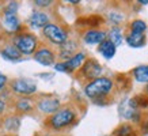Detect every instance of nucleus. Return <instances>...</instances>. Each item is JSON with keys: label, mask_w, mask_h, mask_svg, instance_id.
<instances>
[{"label": "nucleus", "mask_w": 148, "mask_h": 136, "mask_svg": "<svg viewBox=\"0 0 148 136\" xmlns=\"http://www.w3.org/2000/svg\"><path fill=\"white\" fill-rule=\"evenodd\" d=\"M139 3H140V4H143V5H147V4H148V0H145V1H143V0H140Z\"/></svg>", "instance_id": "nucleus-28"}, {"label": "nucleus", "mask_w": 148, "mask_h": 136, "mask_svg": "<svg viewBox=\"0 0 148 136\" xmlns=\"http://www.w3.org/2000/svg\"><path fill=\"white\" fill-rule=\"evenodd\" d=\"M140 135H147L148 133V114H143V118L139 124Z\"/></svg>", "instance_id": "nucleus-24"}, {"label": "nucleus", "mask_w": 148, "mask_h": 136, "mask_svg": "<svg viewBox=\"0 0 148 136\" xmlns=\"http://www.w3.org/2000/svg\"><path fill=\"white\" fill-rule=\"evenodd\" d=\"M86 60H87V56H86L84 52H77L75 56H72L71 59L65 61L68 73H73L76 71H79L83 67V64L86 63Z\"/></svg>", "instance_id": "nucleus-12"}, {"label": "nucleus", "mask_w": 148, "mask_h": 136, "mask_svg": "<svg viewBox=\"0 0 148 136\" xmlns=\"http://www.w3.org/2000/svg\"><path fill=\"white\" fill-rule=\"evenodd\" d=\"M148 30L147 22L143 19H133L129 23V32L132 33H139V34H145V32Z\"/></svg>", "instance_id": "nucleus-21"}, {"label": "nucleus", "mask_w": 148, "mask_h": 136, "mask_svg": "<svg viewBox=\"0 0 148 136\" xmlns=\"http://www.w3.org/2000/svg\"><path fill=\"white\" fill-rule=\"evenodd\" d=\"M3 124H4V128L8 132H16L19 125H21V120H19L16 116H8V117L3 121Z\"/></svg>", "instance_id": "nucleus-22"}, {"label": "nucleus", "mask_w": 148, "mask_h": 136, "mask_svg": "<svg viewBox=\"0 0 148 136\" xmlns=\"http://www.w3.org/2000/svg\"><path fill=\"white\" fill-rule=\"evenodd\" d=\"M112 136H140L139 128H136L132 124H121L113 131Z\"/></svg>", "instance_id": "nucleus-17"}, {"label": "nucleus", "mask_w": 148, "mask_h": 136, "mask_svg": "<svg viewBox=\"0 0 148 136\" xmlns=\"http://www.w3.org/2000/svg\"><path fill=\"white\" fill-rule=\"evenodd\" d=\"M7 83H8V78L5 76L4 73H0V93L5 89Z\"/></svg>", "instance_id": "nucleus-26"}, {"label": "nucleus", "mask_w": 148, "mask_h": 136, "mask_svg": "<svg viewBox=\"0 0 148 136\" xmlns=\"http://www.w3.org/2000/svg\"><path fill=\"white\" fill-rule=\"evenodd\" d=\"M144 94H145V95H147V97H148V84H147V86H145V89H144Z\"/></svg>", "instance_id": "nucleus-29"}, {"label": "nucleus", "mask_w": 148, "mask_h": 136, "mask_svg": "<svg viewBox=\"0 0 148 136\" xmlns=\"http://www.w3.org/2000/svg\"><path fill=\"white\" fill-rule=\"evenodd\" d=\"M34 105L36 104L30 97H19L18 100L15 101V110H16V113L21 114L30 113L34 109Z\"/></svg>", "instance_id": "nucleus-15"}, {"label": "nucleus", "mask_w": 148, "mask_h": 136, "mask_svg": "<svg viewBox=\"0 0 148 136\" xmlns=\"http://www.w3.org/2000/svg\"><path fill=\"white\" fill-rule=\"evenodd\" d=\"M108 19L114 26L118 27V25H121V23L125 21V15L121 12H118V11H110V12L108 14Z\"/></svg>", "instance_id": "nucleus-23"}, {"label": "nucleus", "mask_w": 148, "mask_h": 136, "mask_svg": "<svg viewBox=\"0 0 148 136\" xmlns=\"http://www.w3.org/2000/svg\"><path fill=\"white\" fill-rule=\"evenodd\" d=\"M33 57H34V60H36L37 63L42 64L45 67H50V65L56 64V54L48 46H40L38 50L33 54Z\"/></svg>", "instance_id": "nucleus-10"}, {"label": "nucleus", "mask_w": 148, "mask_h": 136, "mask_svg": "<svg viewBox=\"0 0 148 136\" xmlns=\"http://www.w3.org/2000/svg\"><path fill=\"white\" fill-rule=\"evenodd\" d=\"M77 121V112L72 106H63L54 114L49 116L45 120V127L49 131L61 132L67 128L75 125Z\"/></svg>", "instance_id": "nucleus-2"}, {"label": "nucleus", "mask_w": 148, "mask_h": 136, "mask_svg": "<svg viewBox=\"0 0 148 136\" xmlns=\"http://www.w3.org/2000/svg\"><path fill=\"white\" fill-rule=\"evenodd\" d=\"M82 38L87 45H99L105 40H108V32L102 29H87L82 34Z\"/></svg>", "instance_id": "nucleus-9"}, {"label": "nucleus", "mask_w": 148, "mask_h": 136, "mask_svg": "<svg viewBox=\"0 0 148 136\" xmlns=\"http://www.w3.org/2000/svg\"><path fill=\"white\" fill-rule=\"evenodd\" d=\"M102 73H103V67L95 59H87L86 63L83 64V67L79 69V75L88 82L101 78Z\"/></svg>", "instance_id": "nucleus-7"}, {"label": "nucleus", "mask_w": 148, "mask_h": 136, "mask_svg": "<svg viewBox=\"0 0 148 136\" xmlns=\"http://www.w3.org/2000/svg\"><path fill=\"white\" fill-rule=\"evenodd\" d=\"M124 33H122V29L120 26H113L110 30L108 32V40L112 41L113 44L116 46H120L122 44V41H124Z\"/></svg>", "instance_id": "nucleus-20"}, {"label": "nucleus", "mask_w": 148, "mask_h": 136, "mask_svg": "<svg viewBox=\"0 0 148 136\" xmlns=\"http://www.w3.org/2000/svg\"><path fill=\"white\" fill-rule=\"evenodd\" d=\"M7 110V102L3 98H0V114H3Z\"/></svg>", "instance_id": "nucleus-27"}, {"label": "nucleus", "mask_w": 148, "mask_h": 136, "mask_svg": "<svg viewBox=\"0 0 148 136\" xmlns=\"http://www.w3.org/2000/svg\"><path fill=\"white\" fill-rule=\"evenodd\" d=\"M42 34L45 37V40H48L50 44L53 45L61 46L69 40V33L65 27L60 26L57 23H49L42 29Z\"/></svg>", "instance_id": "nucleus-4"}, {"label": "nucleus", "mask_w": 148, "mask_h": 136, "mask_svg": "<svg viewBox=\"0 0 148 136\" xmlns=\"http://www.w3.org/2000/svg\"><path fill=\"white\" fill-rule=\"evenodd\" d=\"M1 21H3V26L5 30L11 33H21L22 32V23L19 21L16 12L8 11V10H3V15H1Z\"/></svg>", "instance_id": "nucleus-8"}, {"label": "nucleus", "mask_w": 148, "mask_h": 136, "mask_svg": "<svg viewBox=\"0 0 148 136\" xmlns=\"http://www.w3.org/2000/svg\"><path fill=\"white\" fill-rule=\"evenodd\" d=\"M41 136H56V135H41Z\"/></svg>", "instance_id": "nucleus-30"}, {"label": "nucleus", "mask_w": 148, "mask_h": 136, "mask_svg": "<svg viewBox=\"0 0 148 136\" xmlns=\"http://www.w3.org/2000/svg\"><path fill=\"white\" fill-rule=\"evenodd\" d=\"M98 52L103 56V59L106 60H112L114 56H116V52H117V46L113 44L112 41L109 40H105L102 44L98 45Z\"/></svg>", "instance_id": "nucleus-16"}, {"label": "nucleus", "mask_w": 148, "mask_h": 136, "mask_svg": "<svg viewBox=\"0 0 148 136\" xmlns=\"http://www.w3.org/2000/svg\"><path fill=\"white\" fill-rule=\"evenodd\" d=\"M0 54L4 57L5 60H10V61H18V60L22 59L23 54L18 50V48L14 45H5L0 49Z\"/></svg>", "instance_id": "nucleus-18"}, {"label": "nucleus", "mask_w": 148, "mask_h": 136, "mask_svg": "<svg viewBox=\"0 0 148 136\" xmlns=\"http://www.w3.org/2000/svg\"><path fill=\"white\" fill-rule=\"evenodd\" d=\"M116 87V83L113 79L108 76H101L98 79H94L91 82H87L84 84V95L90 98L94 104L105 105L108 104L109 97L113 94Z\"/></svg>", "instance_id": "nucleus-1"}, {"label": "nucleus", "mask_w": 148, "mask_h": 136, "mask_svg": "<svg viewBox=\"0 0 148 136\" xmlns=\"http://www.w3.org/2000/svg\"><path fill=\"white\" fill-rule=\"evenodd\" d=\"M36 106L41 113L46 114V116H52L63 108L61 101L58 100L57 97H53V95H41L36 101Z\"/></svg>", "instance_id": "nucleus-5"}, {"label": "nucleus", "mask_w": 148, "mask_h": 136, "mask_svg": "<svg viewBox=\"0 0 148 136\" xmlns=\"http://www.w3.org/2000/svg\"><path fill=\"white\" fill-rule=\"evenodd\" d=\"M14 45L22 54L30 56L38 50V38L32 32H21L14 37Z\"/></svg>", "instance_id": "nucleus-3"}, {"label": "nucleus", "mask_w": 148, "mask_h": 136, "mask_svg": "<svg viewBox=\"0 0 148 136\" xmlns=\"http://www.w3.org/2000/svg\"><path fill=\"white\" fill-rule=\"evenodd\" d=\"M125 41L130 48L139 49V48L145 46V44H147V36L145 34H139V33L128 32L125 34Z\"/></svg>", "instance_id": "nucleus-14"}, {"label": "nucleus", "mask_w": 148, "mask_h": 136, "mask_svg": "<svg viewBox=\"0 0 148 136\" xmlns=\"http://www.w3.org/2000/svg\"><path fill=\"white\" fill-rule=\"evenodd\" d=\"M132 76L136 82L148 84V64H141L132 69Z\"/></svg>", "instance_id": "nucleus-19"}, {"label": "nucleus", "mask_w": 148, "mask_h": 136, "mask_svg": "<svg viewBox=\"0 0 148 136\" xmlns=\"http://www.w3.org/2000/svg\"><path fill=\"white\" fill-rule=\"evenodd\" d=\"M76 53H77V42L69 38L65 44H63L60 46L58 57L63 59V61H67V60H69L72 56H75Z\"/></svg>", "instance_id": "nucleus-13"}, {"label": "nucleus", "mask_w": 148, "mask_h": 136, "mask_svg": "<svg viewBox=\"0 0 148 136\" xmlns=\"http://www.w3.org/2000/svg\"><path fill=\"white\" fill-rule=\"evenodd\" d=\"M34 4L37 7H41V8H46V7H50V5L53 4V1L52 0H36Z\"/></svg>", "instance_id": "nucleus-25"}, {"label": "nucleus", "mask_w": 148, "mask_h": 136, "mask_svg": "<svg viewBox=\"0 0 148 136\" xmlns=\"http://www.w3.org/2000/svg\"><path fill=\"white\" fill-rule=\"evenodd\" d=\"M11 90L19 97H32L33 94H36L37 84L32 79L19 78L11 82Z\"/></svg>", "instance_id": "nucleus-6"}, {"label": "nucleus", "mask_w": 148, "mask_h": 136, "mask_svg": "<svg viewBox=\"0 0 148 136\" xmlns=\"http://www.w3.org/2000/svg\"><path fill=\"white\" fill-rule=\"evenodd\" d=\"M50 23L49 14L44 12V11H34L29 18V25L34 29H44L46 25Z\"/></svg>", "instance_id": "nucleus-11"}]
</instances>
